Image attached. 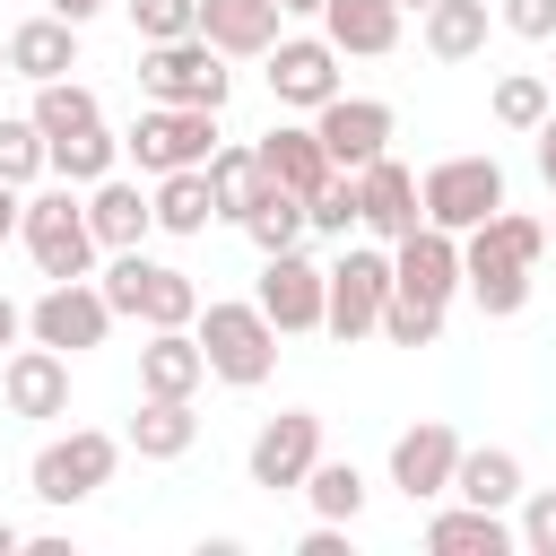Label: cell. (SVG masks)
I'll use <instances>...</instances> for the list:
<instances>
[{"label":"cell","instance_id":"6da1fadb","mask_svg":"<svg viewBox=\"0 0 556 556\" xmlns=\"http://www.w3.org/2000/svg\"><path fill=\"white\" fill-rule=\"evenodd\" d=\"M547 261V226L521 217V208H495L486 226L460 235V287L478 295V313H521L530 304V269Z\"/></svg>","mask_w":556,"mask_h":556},{"label":"cell","instance_id":"7a4b0ae2","mask_svg":"<svg viewBox=\"0 0 556 556\" xmlns=\"http://www.w3.org/2000/svg\"><path fill=\"white\" fill-rule=\"evenodd\" d=\"M96 287H104V304H113V313H130V321H148V330H191V321H200V287H191V269L148 261L139 243H130V252H113Z\"/></svg>","mask_w":556,"mask_h":556},{"label":"cell","instance_id":"3957f363","mask_svg":"<svg viewBox=\"0 0 556 556\" xmlns=\"http://www.w3.org/2000/svg\"><path fill=\"white\" fill-rule=\"evenodd\" d=\"M200 348H208V374L217 382H235V391H261L269 374H278V321L261 313V304H200Z\"/></svg>","mask_w":556,"mask_h":556},{"label":"cell","instance_id":"277c9868","mask_svg":"<svg viewBox=\"0 0 556 556\" xmlns=\"http://www.w3.org/2000/svg\"><path fill=\"white\" fill-rule=\"evenodd\" d=\"M17 243L35 252V269L43 278H87L96 269V226H87V200H78V182H52V191H35L26 200V217H17Z\"/></svg>","mask_w":556,"mask_h":556},{"label":"cell","instance_id":"5b68a950","mask_svg":"<svg viewBox=\"0 0 556 556\" xmlns=\"http://www.w3.org/2000/svg\"><path fill=\"white\" fill-rule=\"evenodd\" d=\"M130 165L139 174H182V165H208L217 156V113L208 104H148L130 130H122Z\"/></svg>","mask_w":556,"mask_h":556},{"label":"cell","instance_id":"8992f818","mask_svg":"<svg viewBox=\"0 0 556 556\" xmlns=\"http://www.w3.org/2000/svg\"><path fill=\"white\" fill-rule=\"evenodd\" d=\"M113 469H122V434H104V426H70L61 443L35 452L26 486H35V504H87Z\"/></svg>","mask_w":556,"mask_h":556},{"label":"cell","instance_id":"52a82bcc","mask_svg":"<svg viewBox=\"0 0 556 556\" xmlns=\"http://www.w3.org/2000/svg\"><path fill=\"white\" fill-rule=\"evenodd\" d=\"M139 87L156 96V104H226V52L208 43V35H174V43H148L139 52Z\"/></svg>","mask_w":556,"mask_h":556},{"label":"cell","instance_id":"ba28073f","mask_svg":"<svg viewBox=\"0 0 556 556\" xmlns=\"http://www.w3.org/2000/svg\"><path fill=\"white\" fill-rule=\"evenodd\" d=\"M417 200H426V226L469 235V226H486L504 208V165L495 156H443V165H426Z\"/></svg>","mask_w":556,"mask_h":556},{"label":"cell","instance_id":"9c48e42d","mask_svg":"<svg viewBox=\"0 0 556 556\" xmlns=\"http://www.w3.org/2000/svg\"><path fill=\"white\" fill-rule=\"evenodd\" d=\"M122 313L104 304V287L96 278H52L35 304H26V330L43 339V348H61V356H87V348H104V330H113Z\"/></svg>","mask_w":556,"mask_h":556},{"label":"cell","instance_id":"30bf717a","mask_svg":"<svg viewBox=\"0 0 556 556\" xmlns=\"http://www.w3.org/2000/svg\"><path fill=\"white\" fill-rule=\"evenodd\" d=\"M382 304H391V252H339L330 261V313H321V330L339 339V348H356L365 330H382Z\"/></svg>","mask_w":556,"mask_h":556},{"label":"cell","instance_id":"8fae6325","mask_svg":"<svg viewBox=\"0 0 556 556\" xmlns=\"http://www.w3.org/2000/svg\"><path fill=\"white\" fill-rule=\"evenodd\" d=\"M278 330H321V313H330V269L321 261H304L295 243L287 252H261V295H252Z\"/></svg>","mask_w":556,"mask_h":556},{"label":"cell","instance_id":"7c38bea8","mask_svg":"<svg viewBox=\"0 0 556 556\" xmlns=\"http://www.w3.org/2000/svg\"><path fill=\"white\" fill-rule=\"evenodd\" d=\"M261 61H269V96L295 113H321L339 96V43L330 35H278Z\"/></svg>","mask_w":556,"mask_h":556},{"label":"cell","instance_id":"4fadbf2b","mask_svg":"<svg viewBox=\"0 0 556 556\" xmlns=\"http://www.w3.org/2000/svg\"><path fill=\"white\" fill-rule=\"evenodd\" d=\"M313 460H321V417H313V408H278V417L252 434V486H269V495L304 486Z\"/></svg>","mask_w":556,"mask_h":556},{"label":"cell","instance_id":"5bb4252c","mask_svg":"<svg viewBox=\"0 0 556 556\" xmlns=\"http://www.w3.org/2000/svg\"><path fill=\"white\" fill-rule=\"evenodd\" d=\"M313 130H321L330 165L356 174V165H374V156L391 148V104H382V96H330V104L313 113Z\"/></svg>","mask_w":556,"mask_h":556},{"label":"cell","instance_id":"9a60e30c","mask_svg":"<svg viewBox=\"0 0 556 556\" xmlns=\"http://www.w3.org/2000/svg\"><path fill=\"white\" fill-rule=\"evenodd\" d=\"M391 287L417 295V304H452V287H460V235H452V226L400 235V243H391Z\"/></svg>","mask_w":556,"mask_h":556},{"label":"cell","instance_id":"2e32d148","mask_svg":"<svg viewBox=\"0 0 556 556\" xmlns=\"http://www.w3.org/2000/svg\"><path fill=\"white\" fill-rule=\"evenodd\" d=\"M452 469H460V434H452L443 417H426V426H408V434L391 443V486H400L408 504L452 495Z\"/></svg>","mask_w":556,"mask_h":556},{"label":"cell","instance_id":"e0dca14e","mask_svg":"<svg viewBox=\"0 0 556 556\" xmlns=\"http://www.w3.org/2000/svg\"><path fill=\"white\" fill-rule=\"evenodd\" d=\"M0 400H9V417H61L70 408V356L61 348H9L0 356Z\"/></svg>","mask_w":556,"mask_h":556},{"label":"cell","instance_id":"ac0fdd59","mask_svg":"<svg viewBox=\"0 0 556 556\" xmlns=\"http://www.w3.org/2000/svg\"><path fill=\"white\" fill-rule=\"evenodd\" d=\"M356 200H365V235H382V243H400V235H417V226H426L417 174H408V165H391V156L356 165Z\"/></svg>","mask_w":556,"mask_h":556},{"label":"cell","instance_id":"d6986e66","mask_svg":"<svg viewBox=\"0 0 556 556\" xmlns=\"http://www.w3.org/2000/svg\"><path fill=\"white\" fill-rule=\"evenodd\" d=\"M278 26H287L278 0H200V35H208L226 61H261V52L278 43Z\"/></svg>","mask_w":556,"mask_h":556},{"label":"cell","instance_id":"ffe728a7","mask_svg":"<svg viewBox=\"0 0 556 556\" xmlns=\"http://www.w3.org/2000/svg\"><path fill=\"white\" fill-rule=\"evenodd\" d=\"M208 382V348H200V330H148V348H139V391H156V400H191Z\"/></svg>","mask_w":556,"mask_h":556},{"label":"cell","instance_id":"44dd1931","mask_svg":"<svg viewBox=\"0 0 556 556\" xmlns=\"http://www.w3.org/2000/svg\"><path fill=\"white\" fill-rule=\"evenodd\" d=\"M9 70L26 78V87H43V78H70L78 70V26L70 17H26V26H9Z\"/></svg>","mask_w":556,"mask_h":556},{"label":"cell","instance_id":"7402d4cb","mask_svg":"<svg viewBox=\"0 0 556 556\" xmlns=\"http://www.w3.org/2000/svg\"><path fill=\"white\" fill-rule=\"evenodd\" d=\"M87 226H96V243H104V252H130V243L156 226V191H139V182L104 174V182H87Z\"/></svg>","mask_w":556,"mask_h":556},{"label":"cell","instance_id":"603a6c76","mask_svg":"<svg viewBox=\"0 0 556 556\" xmlns=\"http://www.w3.org/2000/svg\"><path fill=\"white\" fill-rule=\"evenodd\" d=\"M261 174L313 200V191H321V182H330L339 165H330V148H321V130H304V122H278V130L261 139Z\"/></svg>","mask_w":556,"mask_h":556},{"label":"cell","instance_id":"cb8c5ba5","mask_svg":"<svg viewBox=\"0 0 556 556\" xmlns=\"http://www.w3.org/2000/svg\"><path fill=\"white\" fill-rule=\"evenodd\" d=\"M400 0H330L321 9V35L339 43V52H365V61H382L391 43H400Z\"/></svg>","mask_w":556,"mask_h":556},{"label":"cell","instance_id":"d4e9b609","mask_svg":"<svg viewBox=\"0 0 556 556\" xmlns=\"http://www.w3.org/2000/svg\"><path fill=\"white\" fill-rule=\"evenodd\" d=\"M191 443H200V417H191V400H156V391H139L130 452H139V460H182Z\"/></svg>","mask_w":556,"mask_h":556},{"label":"cell","instance_id":"484cf974","mask_svg":"<svg viewBox=\"0 0 556 556\" xmlns=\"http://www.w3.org/2000/svg\"><path fill=\"white\" fill-rule=\"evenodd\" d=\"M426 547H434V556H504L513 530H504V513H486V504H452V513L426 521Z\"/></svg>","mask_w":556,"mask_h":556},{"label":"cell","instance_id":"4316f807","mask_svg":"<svg viewBox=\"0 0 556 556\" xmlns=\"http://www.w3.org/2000/svg\"><path fill=\"white\" fill-rule=\"evenodd\" d=\"M452 495H460V504H486V513H504V504H521V460H513L504 443H486V452H460V469H452Z\"/></svg>","mask_w":556,"mask_h":556},{"label":"cell","instance_id":"83f0119b","mask_svg":"<svg viewBox=\"0 0 556 556\" xmlns=\"http://www.w3.org/2000/svg\"><path fill=\"white\" fill-rule=\"evenodd\" d=\"M217 217V191H208V165H182V174H156V226L165 235H208Z\"/></svg>","mask_w":556,"mask_h":556},{"label":"cell","instance_id":"f1b7e54d","mask_svg":"<svg viewBox=\"0 0 556 556\" xmlns=\"http://www.w3.org/2000/svg\"><path fill=\"white\" fill-rule=\"evenodd\" d=\"M426 52L434 61H478L486 52V0H434L426 9Z\"/></svg>","mask_w":556,"mask_h":556},{"label":"cell","instance_id":"f546056e","mask_svg":"<svg viewBox=\"0 0 556 556\" xmlns=\"http://www.w3.org/2000/svg\"><path fill=\"white\" fill-rule=\"evenodd\" d=\"M304 226H313V217H304V191H287V182H261V200L243 208V235H252L261 252H287Z\"/></svg>","mask_w":556,"mask_h":556},{"label":"cell","instance_id":"4dcf8cb0","mask_svg":"<svg viewBox=\"0 0 556 556\" xmlns=\"http://www.w3.org/2000/svg\"><path fill=\"white\" fill-rule=\"evenodd\" d=\"M43 148H52V174H61V182H104L113 156H122V139H113L104 122H87V130H70V139H43Z\"/></svg>","mask_w":556,"mask_h":556},{"label":"cell","instance_id":"1f68e13d","mask_svg":"<svg viewBox=\"0 0 556 556\" xmlns=\"http://www.w3.org/2000/svg\"><path fill=\"white\" fill-rule=\"evenodd\" d=\"M261 182H269V174H261V148H217V156H208V191H217V217H235V226H243V208L261 200Z\"/></svg>","mask_w":556,"mask_h":556},{"label":"cell","instance_id":"d6a6232c","mask_svg":"<svg viewBox=\"0 0 556 556\" xmlns=\"http://www.w3.org/2000/svg\"><path fill=\"white\" fill-rule=\"evenodd\" d=\"M87 122H104V113H96V96H87L78 78H43V87H35V130H43V139H70V130H87Z\"/></svg>","mask_w":556,"mask_h":556},{"label":"cell","instance_id":"836d02e7","mask_svg":"<svg viewBox=\"0 0 556 556\" xmlns=\"http://www.w3.org/2000/svg\"><path fill=\"white\" fill-rule=\"evenodd\" d=\"M304 495H313L321 521H356V513H365V469H356V460H313Z\"/></svg>","mask_w":556,"mask_h":556},{"label":"cell","instance_id":"e575fe53","mask_svg":"<svg viewBox=\"0 0 556 556\" xmlns=\"http://www.w3.org/2000/svg\"><path fill=\"white\" fill-rule=\"evenodd\" d=\"M547 113H556V87L547 78H530V70H504L495 78V122L504 130H539Z\"/></svg>","mask_w":556,"mask_h":556},{"label":"cell","instance_id":"d590c367","mask_svg":"<svg viewBox=\"0 0 556 556\" xmlns=\"http://www.w3.org/2000/svg\"><path fill=\"white\" fill-rule=\"evenodd\" d=\"M35 174H52V148H43V130H35V113H0V182H35Z\"/></svg>","mask_w":556,"mask_h":556},{"label":"cell","instance_id":"8d00e7d4","mask_svg":"<svg viewBox=\"0 0 556 556\" xmlns=\"http://www.w3.org/2000/svg\"><path fill=\"white\" fill-rule=\"evenodd\" d=\"M304 217H313V235H339V243H348V235L365 226V200H356V174H330V182H321V191L304 200Z\"/></svg>","mask_w":556,"mask_h":556},{"label":"cell","instance_id":"74e56055","mask_svg":"<svg viewBox=\"0 0 556 556\" xmlns=\"http://www.w3.org/2000/svg\"><path fill=\"white\" fill-rule=\"evenodd\" d=\"M382 339H391V348H434V339H443V304H417V295L391 287V304H382Z\"/></svg>","mask_w":556,"mask_h":556},{"label":"cell","instance_id":"f35d334b","mask_svg":"<svg viewBox=\"0 0 556 556\" xmlns=\"http://www.w3.org/2000/svg\"><path fill=\"white\" fill-rule=\"evenodd\" d=\"M130 26L148 43H174V35H200V0H130Z\"/></svg>","mask_w":556,"mask_h":556},{"label":"cell","instance_id":"ab89813d","mask_svg":"<svg viewBox=\"0 0 556 556\" xmlns=\"http://www.w3.org/2000/svg\"><path fill=\"white\" fill-rule=\"evenodd\" d=\"M504 26L521 43H556V0H504Z\"/></svg>","mask_w":556,"mask_h":556},{"label":"cell","instance_id":"60d3db41","mask_svg":"<svg viewBox=\"0 0 556 556\" xmlns=\"http://www.w3.org/2000/svg\"><path fill=\"white\" fill-rule=\"evenodd\" d=\"M521 547H539V556H556V486H539V495L521 504Z\"/></svg>","mask_w":556,"mask_h":556},{"label":"cell","instance_id":"b9f144b4","mask_svg":"<svg viewBox=\"0 0 556 556\" xmlns=\"http://www.w3.org/2000/svg\"><path fill=\"white\" fill-rule=\"evenodd\" d=\"M304 556H348V530H339V521H313V530H304Z\"/></svg>","mask_w":556,"mask_h":556},{"label":"cell","instance_id":"7bdbcfd3","mask_svg":"<svg viewBox=\"0 0 556 556\" xmlns=\"http://www.w3.org/2000/svg\"><path fill=\"white\" fill-rule=\"evenodd\" d=\"M530 139H539V182H547V191H556V113H547V122H539V130H530Z\"/></svg>","mask_w":556,"mask_h":556},{"label":"cell","instance_id":"ee69618b","mask_svg":"<svg viewBox=\"0 0 556 556\" xmlns=\"http://www.w3.org/2000/svg\"><path fill=\"white\" fill-rule=\"evenodd\" d=\"M17 330H26V304H9V295H0V356L17 348Z\"/></svg>","mask_w":556,"mask_h":556},{"label":"cell","instance_id":"f6af8a7d","mask_svg":"<svg viewBox=\"0 0 556 556\" xmlns=\"http://www.w3.org/2000/svg\"><path fill=\"white\" fill-rule=\"evenodd\" d=\"M17 217H26V200H17V182H0V243L17 235Z\"/></svg>","mask_w":556,"mask_h":556},{"label":"cell","instance_id":"bcb514c9","mask_svg":"<svg viewBox=\"0 0 556 556\" xmlns=\"http://www.w3.org/2000/svg\"><path fill=\"white\" fill-rule=\"evenodd\" d=\"M43 9H52V17H70V26H87V17L104 9V0H43Z\"/></svg>","mask_w":556,"mask_h":556},{"label":"cell","instance_id":"7dc6e473","mask_svg":"<svg viewBox=\"0 0 556 556\" xmlns=\"http://www.w3.org/2000/svg\"><path fill=\"white\" fill-rule=\"evenodd\" d=\"M278 9H287V17H321L330 0H278Z\"/></svg>","mask_w":556,"mask_h":556},{"label":"cell","instance_id":"c3c4849f","mask_svg":"<svg viewBox=\"0 0 556 556\" xmlns=\"http://www.w3.org/2000/svg\"><path fill=\"white\" fill-rule=\"evenodd\" d=\"M17 547H26V539H17V521H0V556H17Z\"/></svg>","mask_w":556,"mask_h":556},{"label":"cell","instance_id":"681fc988","mask_svg":"<svg viewBox=\"0 0 556 556\" xmlns=\"http://www.w3.org/2000/svg\"><path fill=\"white\" fill-rule=\"evenodd\" d=\"M0 78H17V70H9V35H0Z\"/></svg>","mask_w":556,"mask_h":556},{"label":"cell","instance_id":"f907efd6","mask_svg":"<svg viewBox=\"0 0 556 556\" xmlns=\"http://www.w3.org/2000/svg\"><path fill=\"white\" fill-rule=\"evenodd\" d=\"M400 9H417V17H426V9H434V0H400Z\"/></svg>","mask_w":556,"mask_h":556},{"label":"cell","instance_id":"816d5d0a","mask_svg":"<svg viewBox=\"0 0 556 556\" xmlns=\"http://www.w3.org/2000/svg\"><path fill=\"white\" fill-rule=\"evenodd\" d=\"M547 252H556V217H547Z\"/></svg>","mask_w":556,"mask_h":556},{"label":"cell","instance_id":"f5cc1de1","mask_svg":"<svg viewBox=\"0 0 556 556\" xmlns=\"http://www.w3.org/2000/svg\"><path fill=\"white\" fill-rule=\"evenodd\" d=\"M547 87H556V78H547Z\"/></svg>","mask_w":556,"mask_h":556}]
</instances>
